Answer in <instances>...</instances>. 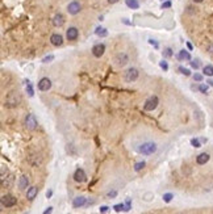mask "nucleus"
<instances>
[{
    "label": "nucleus",
    "mask_w": 213,
    "mask_h": 214,
    "mask_svg": "<svg viewBox=\"0 0 213 214\" xmlns=\"http://www.w3.org/2000/svg\"><path fill=\"white\" fill-rule=\"evenodd\" d=\"M149 43H150V45H153L155 49H158V48H159V45H158V42H157V41H154V39H149Z\"/></svg>",
    "instance_id": "nucleus-37"
},
{
    "label": "nucleus",
    "mask_w": 213,
    "mask_h": 214,
    "mask_svg": "<svg viewBox=\"0 0 213 214\" xmlns=\"http://www.w3.org/2000/svg\"><path fill=\"white\" fill-rule=\"evenodd\" d=\"M163 57H164V58H170V57H172V50H171V48H166V49H164V51H163Z\"/></svg>",
    "instance_id": "nucleus-31"
},
{
    "label": "nucleus",
    "mask_w": 213,
    "mask_h": 214,
    "mask_svg": "<svg viewBox=\"0 0 213 214\" xmlns=\"http://www.w3.org/2000/svg\"><path fill=\"white\" fill-rule=\"evenodd\" d=\"M176 59L178 60H191V54L187 51V50H180V51L176 54Z\"/></svg>",
    "instance_id": "nucleus-17"
},
{
    "label": "nucleus",
    "mask_w": 213,
    "mask_h": 214,
    "mask_svg": "<svg viewBox=\"0 0 213 214\" xmlns=\"http://www.w3.org/2000/svg\"><path fill=\"white\" fill-rule=\"evenodd\" d=\"M53 59H54V55H48L42 59V63H49V62H52Z\"/></svg>",
    "instance_id": "nucleus-36"
},
{
    "label": "nucleus",
    "mask_w": 213,
    "mask_h": 214,
    "mask_svg": "<svg viewBox=\"0 0 213 214\" xmlns=\"http://www.w3.org/2000/svg\"><path fill=\"white\" fill-rule=\"evenodd\" d=\"M172 4H171V2H164L163 4H162V9H164V8H170Z\"/></svg>",
    "instance_id": "nucleus-38"
},
{
    "label": "nucleus",
    "mask_w": 213,
    "mask_h": 214,
    "mask_svg": "<svg viewBox=\"0 0 213 214\" xmlns=\"http://www.w3.org/2000/svg\"><path fill=\"white\" fill-rule=\"evenodd\" d=\"M117 196V191H111V192H108L107 193V197L108 198H114Z\"/></svg>",
    "instance_id": "nucleus-35"
},
{
    "label": "nucleus",
    "mask_w": 213,
    "mask_h": 214,
    "mask_svg": "<svg viewBox=\"0 0 213 214\" xmlns=\"http://www.w3.org/2000/svg\"><path fill=\"white\" fill-rule=\"evenodd\" d=\"M29 187V179H28V176H21L20 180H19V188L20 189H27V188Z\"/></svg>",
    "instance_id": "nucleus-19"
},
{
    "label": "nucleus",
    "mask_w": 213,
    "mask_h": 214,
    "mask_svg": "<svg viewBox=\"0 0 213 214\" xmlns=\"http://www.w3.org/2000/svg\"><path fill=\"white\" fill-rule=\"evenodd\" d=\"M208 51L211 53V54H213V43H212V45H209V46H208Z\"/></svg>",
    "instance_id": "nucleus-42"
},
{
    "label": "nucleus",
    "mask_w": 213,
    "mask_h": 214,
    "mask_svg": "<svg viewBox=\"0 0 213 214\" xmlns=\"http://www.w3.org/2000/svg\"><path fill=\"white\" fill-rule=\"evenodd\" d=\"M38 126V122L36 119V116L34 114H28L25 117V128L28 130H36Z\"/></svg>",
    "instance_id": "nucleus-6"
},
{
    "label": "nucleus",
    "mask_w": 213,
    "mask_h": 214,
    "mask_svg": "<svg viewBox=\"0 0 213 214\" xmlns=\"http://www.w3.org/2000/svg\"><path fill=\"white\" fill-rule=\"evenodd\" d=\"M187 48H188V50H192V49H193V46L191 45L190 42H187Z\"/></svg>",
    "instance_id": "nucleus-43"
},
{
    "label": "nucleus",
    "mask_w": 213,
    "mask_h": 214,
    "mask_svg": "<svg viewBox=\"0 0 213 214\" xmlns=\"http://www.w3.org/2000/svg\"><path fill=\"white\" fill-rule=\"evenodd\" d=\"M207 83H208V84H209V85H212V87H213V80H208Z\"/></svg>",
    "instance_id": "nucleus-46"
},
{
    "label": "nucleus",
    "mask_w": 213,
    "mask_h": 214,
    "mask_svg": "<svg viewBox=\"0 0 213 214\" xmlns=\"http://www.w3.org/2000/svg\"><path fill=\"white\" fill-rule=\"evenodd\" d=\"M50 42H52V45H54V46H61L63 43V37L58 33H54V34H52V37H50Z\"/></svg>",
    "instance_id": "nucleus-14"
},
{
    "label": "nucleus",
    "mask_w": 213,
    "mask_h": 214,
    "mask_svg": "<svg viewBox=\"0 0 213 214\" xmlns=\"http://www.w3.org/2000/svg\"><path fill=\"white\" fill-rule=\"evenodd\" d=\"M108 210H109L108 206H102V208H100V213H108Z\"/></svg>",
    "instance_id": "nucleus-39"
},
{
    "label": "nucleus",
    "mask_w": 213,
    "mask_h": 214,
    "mask_svg": "<svg viewBox=\"0 0 213 214\" xmlns=\"http://www.w3.org/2000/svg\"><path fill=\"white\" fill-rule=\"evenodd\" d=\"M52 212H53V208H52V206H49V208L44 212V214H49V213H52Z\"/></svg>",
    "instance_id": "nucleus-40"
},
{
    "label": "nucleus",
    "mask_w": 213,
    "mask_h": 214,
    "mask_svg": "<svg viewBox=\"0 0 213 214\" xmlns=\"http://www.w3.org/2000/svg\"><path fill=\"white\" fill-rule=\"evenodd\" d=\"M199 91H200L201 93H207V92H208V85L200 84V85H199Z\"/></svg>",
    "instance_id": "nucleus-33"
},
{
    "label": "nucleus",
    "mask_w": 213,
    "mask_h": 214,
    "mask_svg": "<svg viewBox=\"0 0 213 214\" xmlns=\"http://www.w3.org/2000/svg\"><path fill=\"white\" fill-rule=\"evenodd\" d=\"M172 198H174V194L172 193H164L163 194V201L164 202H171Z\"/></svg>",
    "instance_id": "nucleus-28"
},
{
    "label": "nucleus",
    "mask_w": 213,
    "mask_h": 214,
    "mask_svg": "<svg viewBox=\"0 0 213 214\" xmlns=\"http://www.w3.org/2000/svg\"><path fill=\"white\" fill-rule=\"evenodd\" d=\"M52 196H53V191H48V192H46V197H48V198H50V197H52Z\"/></svg>",
    "instance_id": "nucleus-41"
},
{
    "label": "nucleus",
    "mask_w": 213,
    "mask_h": 214,
    "mask_svg": "<svg viewBox=\"0 0 213 214\" xmlns=\"http://www.w3.org/2000/svg\"><path fill=\"white\" fill-rule=\"evenodd\" d=\"M63 24H64V16L62 13H57L53 19V25L57 28H59V26H62Z\"/></svg>",
    "instance_id": "nucleus-16"
},
{
    "label": "nucleus",
    "mask_w": 213,
    "mask_h": 214,
    "mask_svg": "<svg viewBox=\"0 0 213 214\" xmlns=\"http://www.w3.org/2000/svg\"><path fill=\"white\" fill-rule=\"evenodd\" d=\"M157 151V144L154 142H145L138 147V152L142 155H151Z\"/></svg>",
    "instance_id": "nucleus-1"
},
{
    "label": "nucleus",
    "mask_w": 213,
    "mask_h": 214,
    "mask_svg": "<svg viewBox=\"0 0 213 214\" xmlns=\"http://www.w3.org/2000/svg\"><path fill=\"white\" fill-rule=\"evenodd\" d=\"M145 167H146V163L143 162V160L142 162H137L136 164H134V171L136 172H139V171H142Z\"/></svg>",
    "instance_id": "nucleus-23"
},
{
    "label": "nucleus",
    "mask_w": 213,
    "mask_h": 214,
    "mask_svg": "<svg viewBox=\"0 0 213 214\" xmlns=\"http://www.w3.org/2000/svg\"><path fill=\"white\" fill-rule=\"evenodd\" d=\"M16 204H17V198L15 196L5 194L2 197V205L4 206V208H12V206H15Z\"/></svg>",
    "instance_id": "nucleus-4"
},
{
    "label": "nucleus",
    "mask_w": 213,
    "mask_h": 214,
    "mask_svg": "<svg viewBox=\"0 0 213 214\" xmlns=\"http://www.w3.org/2000/svg\"><path fill=\"white\" fill-rule=\"evenodd\" d=\"M200 66H201V62H200L199 59H193L192 62H191V67L195 68V70H199V68H200Z\"/></svg>",
    "instance_id": "nucleus-25"
},
{
    "label": "nucleus",
    "mask_w": 213,
    "mask_h": 214,
    "mask_svg": "<svg viewBox=\"0 0 213 214\" xmlns=\"http://www.w3.org/2000/svg\"><path fill=\"white\" fill-rule=\"evenodd\" d=\"M104 51H105V45H104V43H96L92 48V54H93V57H96V58L102 57Z\"/></svg>",
    "instance_id": "nucleus-10"
},
{
    "label": "nucleus",
    "mask_w": 213,
    "mask_h": 214,
    "mask_svg": "<svg viewBox=\"0 0 213 214\" xmlns=\"http://www.w3.org/2000/svg\"><path fill=\"white\" fill-rule=\"evenodd\" d=\"M113 209H114V212H117V213H120V212H126V205L124 204H117V205H114L113 206Z\"/></svg>",
    "instance_id": "nucleus-24"
},
{
    "label": "nucleus",
    "mask_w": 213,
    "mask_h": 214,
    "mask_svg": "<svg viewBox=\"0 0 213 214\" xmlns=\"http://www.w3.org/2000/svg\"><path fill=\"white\" fill-rule=\"evenodd\" d=\"M118 0H108V3H109V4H114V3H117Z\"/></svg>",
    "instance_id": "nucleus-44"
},
{
    "label": "nucleus",
    "mask_w": 213,
    "mask_h": 214,
    "mask_svg": "<svg viewBox=\"0 0 213 214\" xmlns=\"http://www.w3.org/2000/svg\"><path fill=\"white\" fill-rule=\"evenodd\" d=\"M191 144H192L193 147H196V148L197 147H201V142L197 138H192V139H191Z\"/></svg>",
    "instance_id": "nucleus-30"
},
{
    "label": "nucleus",
    "mask_w": 213,
    "mask_h": 214,
    "mask_svg": "<svg viewBox=\"0 0 213 214\" xmlns=\"http://www.w3.org/2000/svg\"><path fill=\"white\" fill-rule=\"evenodd\" d=\"M74 180L78 181V183H84V181L87 180V175H86L84 169L78 168L77 171H75V173H74Z\"/></svg>",
    "instance_id": "nucleus-12"
},
{
    "label": "nucleus",
    "mask_w": 213,
    "mask_h": 214,
    "mask_svg": "<svg viewBox=\"0 0 213 214\" xmlns=\"http://www.w3.org/2000/svg\"><path fill=\"white\" fill-rule=\"evenodd\" d=\"M38 194V188L37 187H30V188H28V192H27V198L28 200H34L36 198V196Z\"/></svg>",
    "instance_id": "nucleus-18"
},
{
    "label": "nucleus",
    "mask_w": 213,
    "mask_h": 214,
    "mask_svg": "<svg viewBox=\"0 0 213 214\" xmlns=\"http://www.w3.org/2000/svg\"><path fill=\"white\" fill-rule=\"evenodd\" d=\"M193 2H195V3H203L204 0H193Z\"/></svg>",
    "instance_id": "nucleus-47"
},
{
    "label": "nucleus",
    "mask_w": 213,
    "mask_h": 214,
    "mask_svg": "<svg viewBox=\"0 0 213 214\" xmlns=\"http://www.w3.org/2000/svg\"><path fill=\"white\" fill-rule=\"evenodd\" d=\"M95 34L99 36V37H107V36H108V30H107L105 28H103V26H97L95 29Z\"/></svg>",
    "instance_id": "nucleus-20"
},
{
    "label": "nucleus",
    "mask_w": 213,
    "mask_h": 214,
    "mask_svg": "<svg viewBox=\"0 0 213 214\" xmlns=\"http://www.w3.org/2000/svg\"><path fill=\"white\" fill-rule=\"evenodd\" d=\"M13 181H15V177H13V175H11L9 176V180L8 181H7V183H5V181H4V183H2V185L3 187H11V185H12V184H13Z\"/></svg>",
    "instance_id": "nucleus-29"
},
{
    "label": "nucleus",
    "mask_w": 213,
    "mask_h": 214,
    "mask_svg": "<svg viewBox=\"0 0 213 214\" xmlns=\"http://www.w3.org/2000/svg\"><path fill=\"white\" fill-rule=\"evenodd\" d=\"M203 74L207 75V76H213V66L212 64H207V66L203 68Z\"/></svg>",
    "instance_id": "nucleus-22"
},
{
    "label": "nucleus",
    "mask_w": 213,
    "mask_h": 214,
    "mask_svg": "<svg viewBox=\"0 0 213 214\" xmlns=\"http://www.w3.org/2000/svg\"><path fill=\"white\" fill-rule=\"evenodd\" d=\"M178 70H179L180 72H182V74H183V75H186V76H191V71L188 70V68H186V67H183V66H180V67L178 68Z\"/></svg>",
    "instance_id": "nucleus-27"
},
{
    "label": "nucleus",
    "mask_w": 213,
    "mask_h": 214,
    "mask_svg": "<svg viewBox=\"0 0 213 214\" xmlns=\"http://www.w3.org/2000/svg\"><path fill=\"white\" fill-rule=\"evenodd\" d=\"M159 66H161L162 70H164V71L168 70V63L166 62V60H161V62H159Z\"/></svg>",
    "instance_id": "nucleus-32"
},
{
    "label": "nucleus",
    "mask_w": 213,
    "mask_h": 214,
    "mask_svg": "<svg viewBox=\"0 0 213 214\" xmlns=\"http://www.w3.org/2000/svg\"><path fill=\"white\" fill-rule=\"evenodd\" d=\"M87 205V198L83 197V196H79V197H75L74 201H73V206L75 209H79V208H83V206Z\"/></svg>",
    "instance_id": "nucleus-13"
},
{
    "label": "nucleus",
    "mask_w": 213,
    "mask_h": 214,
    "mask_svg": "<svg viewBox=\"0 0 213 214\" xmlns=\"http://www.w3.org/2000/svg\"><path fill=\"white\" fill-rule=\"evenodd\" d=\"M193 80L195 82H203V75L201 74H193Z\"/></svg>",
    "instance_id": "nucleus-34"
},
{
    "label": "nucleus",
    "mask_w": 213,
    "mask_h": 214,
    "mask_svg": "<svg viewBox=\"0 0 213 214\" xmlns=\"http://www.w3.org/2000/svg\"><path fill=\"white\" fill-rule=\"evenodd\" d=\"M122 21H124V23H125V24H128V25H130V23H129V21H128V19H124V20H122Z\"/></svg>",
    "instance_id": "nucleus-45"
},
{
    "label": "nucleus",
    "mask_w": 213,
    "mask_h": 214,
    "mask_svg": "<svg viewBox=\"0 0 213 214\" xmlns=\"http://www.w3.org/2000/svg\"><path fill=\"white\" fill-rule=\"evenodd\" d=\"M209 159H211V155L207 154V152H201L200 155H197L196 162H197V164L203 166V164H207V163L209 162Z\"/></svg>",
    "instance_id": "nucleus-15"
},
{
    "label": "nucleus",
    "mask_w": 213,
    "mask_h": 214,
    "mask_svg": "<svg viewBox=\"0 0 213 214\" xmlns=\"http://www.w3.org/2000/svg\"><path fill=\"white\" fill-rule=\"evenodd\" d=\"M52 88V80L49 78H42L41 80L38 82V89L42 91V92H46Z\"/></svg>",
    "instance_id": "nucleus-8"
},
{
    "label": "nucleus",
    "mask_w": 213,
    "mask_h": 214,
    "mask_svg": "<svg viewBox=\"0 0 213 214\" xmlns=\"http://www.w3.org/2000/svg\"><path fill=\"white\" fill-rule=\"evenodd\" d=\"M117 66H125V64L129 63V57L126 53H120L116 55V59H114Z\"/></svg>",
    "instance_id": "nucleus-9"
},
{
    "label": "nucleus",
    "mask_w": 213,
    "mask_h": 214,
    "mask_svg": "<svg viewBox=\"0 0 213 214\" xmlns=\"http://www.w3.org/2000/svg\"><path fill=\"white\" fill-rule=\"evenodd\" d=\"M138 76H139V72L137 68L134 67H130V68H128L125 72V80L126 82H129V83H132V82H136L137 79H138Z\"/></svg>",
    "instance_id": "nucleus-5"
},
{
    "label": "nucleus",
    "mask_w": 213,
    "mask_h": 214,
    "mask_svg": "<svg viewBox=\"0 0 213 214\" xmlns=\"http://www.w3.org/2000/svg\"><path fill=\"white\" fill-rule=\"evenodd\" d=\"M20 101H21V97H20L19 93L12 92L8 95V97H7L5 105H8V107H17V105L20 104Z\"/></svg>",
    "instance_id": "nucleus-3"
},
{
    "label": "nucleus",
    "mask_w": 213,
    "mask_h": 214,
    "mask_svg": "<svg viewBox=\"0 0 213 214\" xmlns=\"http://www.w3.org/2000/svg\"><path fill=\"white\" fill-rule=\"evenodd\" d=\"M158 104H159V99H158L157 96H150L149 99L145 101V104H143V109L147 112H151L158 107Z\"/></svg>",
    "instance_id": "nucleus-2"
},
{
    "label": "nucleus",
    "mask_w": 213,
    "mask_h": 214,
    "mask_svg": "<svg viewBox=\"0 0 213 214\" xmlns=\"http://www.w3.org/2000/svg\"><path fill=\"white\" fill-rule=\"evenodd\" d=\"M80 9H82V5H80V3H79V2H77V0L71 2L70 4L67 5V12L70 13V14H74V16L80 12Z\"/></svg>",
    "instance_id": "nucleus-7"
},
{
    "label": "nucleus",
    "mask_w": 213,
    "mask_h": 214,
    "mask_svg": "<svg viewBox=\"0 0 213 214\" xmlns=\"http://www.w3.org/2000/svg\"><path fill=\"white\" fill-rule=\"evenodd\" d=\"M66 37H67L68 41H75V39L79 37V30L75 26L68 28L66 30Z\"/></svg>",
    "instance_id": "nucleus-11"
},
{
    "label": "nucleus",
    "mask_w": 213,
    "mask_h": 214,
    "mask_svg": "<svg viewBox=\"0 0 213 214\" xmlns=\"http://www.w3.org/2000/svg\"><path fill=\"white\" fill-rule=\"evenodd\" d=\"M125 4L132 9H138L139 8V3L138 0H125Z\"/></svg>",
    "instance_id": "nucleus-21"
},
{
    "label": "nucleus",
    "mask_w": 213,
    "mask_h": 214,
    "mask_svg": "<svg viewBox=\"0 0 213 214\" xmlns=\"http://www.w3.org/2000/svg\"><path fill=\"white\" fill-rule=\"evenodd\" d=\"M25 83H27V92H28V95H29V96H33V95H34V91H33V88H32L30 82L28 80V82H25Z\"/></svg>",
    "instance_id": "nucleus-26"
}]
</instances>
